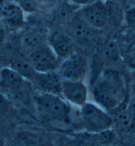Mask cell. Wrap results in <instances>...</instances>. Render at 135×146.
Segmentation results:
<instances>
[{
    "label": "cell",
    "instance_id": "6da1fadb",
    "mask_svg": "<svg viewBox=\"0 0 135 146\" xmlns=\"http://www.w3.org/2000/svg\"><path fill=\"white\" fill-rule=\"evenodd\" d=\"M127 86L123 75L114 69H106L96 79L92 88L94 102L110 113L125 102Z\"/></svg>",
    "mask_w": 135,
    "mask_h": 146
},
{
    "label": "cell",
    "instance_id": "7a4b0ae2",
    "mask_svg": "<svg viewBox=\"0 0 135 146\" xmlns=\"http://www.w3.org/2000/svg\"><path fill=\"white\" fill-rule=\"evenodd\" d=\"M35 102L37 110L46 117L58 122L69 121L70 105L61 96L40 92Z\"/></svg>",
    "mask_w": 135,
    "mask_h": 146
},
{
    "label": "cell",
    "instance_id": "3957f363",
    "mask_svg": "<svg viewBox=\"0 0 135 146\" xmlns=\"http://www.w3.org/2000/svg\"><path fill=\"white\" fill-rule=\"evenodd\" d=\"M80 119L86 132L90 134L112 128L114 121L111 114L96 103L87 102L80 107Z\"/></svg>",
    "mask_w": 135,
    "mask_h": 146
},
{
    "label": "cell",
    "instance_id": "277c9868",
    "mask_svg": "<svg viewBox=\"0 0 135 146\" xmlns=\"http://www.w3.org/2000/svg\"><path fill=\"white\" fill-rule=\"evenodd\" d=\"M89 69L88 59L80 53L74 52L66 58L57 71L65 80L83 81Z\"/></svg>",
    "mask_w": 135,
    "mask_h": 146
},
{
    "label": "cell",
    "instance_id": "5b68a950",
    "mask_svg": "<svg viewBox=\"0 0 135 146\" xmlns=\"http://www.w3.org/2000/svg\"><path fill=\"white\" fill-rule=\"evenodd\" d=\"M108 3L103 0L96 1L80 7L76 13L86 21L96 30L102 29L108 23L110 16Z\"/></svg>",
    "mask_w": 135,
    "mask_h": 146
},
{
    "label": "cell",
    "instance_id": "8992f818",
    "mask_svg": "<svg viewBox=\"0 0 135 146\" xmlns=\"http://www.w3.org/2000/svg\"><path fill=\"white\" fill-rule=\"evenodd\" d=\"M28 58L34 69L40 73L56 71L61 64L60 59L49 44L31 51Z\"/></svg>",
    "mask_w": 135,
    "mask_h": 146
},
{
    "label": "cell",
    "instance_id": "52a82bcc",
    "mask_svg": "<svg viewBox=\"0 0 135 146\" xmlns=\"http://www.w3.org/2000/svg\"><path fill=\"white\" fill-rule=\"evenodd\" d=\"M61 94L70 105L80 108L88 102V89L83 81L63 80Z\"/></svg>",
    "mask_w": 135,
    "mask_h": 146
},
{
    "label": "cell",
    "instance_id": "ba28073f",
    "mask_svg": "<svg viewBox=\"0 0 135 146\" xmlns=\"http://www.w3.org/2000/svg\"><path fill=\"white\" fill-rule=\"evenodd\" d=\"M25 11L13 0H1V23L11 29H18L25 24Z\"/></svg>",
    "mask_w": 135,
    "mask_h": 146
},
{
    "label": "cell",
    "instance_id": "9c48e42d",
    "mask_svg": "<svg viewBox=\"0 0 135 146\" xmlns=\"http://www.w3.org/2000/svg\"><path fill=\"white\" fill-rule=\"evenodd\" d=\"M95 31V29L75 13L66 23L65 33L76 42L90 39L94 36Z\"/></svg>",
    "mask_w": 135,
    "mask_h": 146
},
{
    "label": "cell",
    "instance_id": "30bf717a",
    "mask_svg": "<svg viewBox=\"0 0 135 146\" xmlns=\"http://www.w3.org/2000/svg\"><path fill=\"white\" fill-rule=\"evenodd\" d=\"M75 42L65 33L55 32L48 37V44L59 59L64 60L76 52Z\"/></svg>",
    "mask_w": 135,
    "mask_h": 146
},
{
    "label": "cell",
    "instance_id": "8fae6325",
    "mask_svg": "<svg viewBox=\"0 0 135 146\" xmlns=\"http://www.w3.org/2000/svg\"><path fill=\"white\" fill-rule=\"evenodd\" d=\"M33 83L40 92L53 94L62 97V83L63 78L57 71L48 72H37Z\"/></svg>",
    "mask_w": 135,
    "mask_h": 146
},
{
    "label": "cell",
    "instance_id": "7c38bea8",
    "mask_svg": "<svg viewBox=\"0 0 135 146\" xmlns=\"http://www.w3.org/2000/svg\"><path fill=\"white\" fill-rule=\"evenodd\" d=\"M113 112L114 124L121 131L128 132L135 130V102L122 104Z\"/></svg>",
    "mask_w": 135,
    "mask_h": 146
},
{
    "label": "cell",
    "instance_id": "4fadbf2b",
    "mask_svg": "<svg viewBox=\"0 0 135 146\" xmlns=\"http://www.w3.org/2000/svg\"><path fill=\"white\" fill-rule=\"evenodd\" d=\"M10 146H52L46 137L38 133L21 131L11 139Z\"/></svg>",
    "mask_w": 135,
    "mask_h": 146
},
{
    "label": "cell",
    "instance_id": "5bb4252c",
    "mask_svg": "<svg viewBox=\"0 0 135 146\" xmlns=\"http://www.w3.org/2000/svg\"><path fill=\"white\" fill-rule=\"evenodd\" d=\"M80 7L72 3L69 0H59L53 7L51 20L56 24L65 25Z\"/></svg>",
    "mask_w": 135,
    "mask_h": 146
},
{
    "label": "cell",
    "instance_id": "9a60e30c",
    "mask_svg": "<svg viewBox=\"0 0 135 146\" xmlns=\"http://www.w3.org/2000/svg\"><path fill=\"white\" fill-rule=\"evenodd\" d=\"M26 81L28 80L13 68L4 67L1 68L0 73V84L2 89L18 91L25 86Z\"/></svg>",
    "mask_w": 135,
    "mask_h": 146
},
{
    "label": "cell",
    "instance_id": "2e32d148",
    "mask_svg": "<svg viewBox=\"0 0 135 146\" xmlns=\"http://www.w3.org/2000/svg\"><path fill=\"white\" fill-rule=\"evenodd\" d=\"M23 78L33 82L37 72L34 69L28 57L21 53H15L11 59V66Z\"/></svg>",
    "mask_w": 135,
    "mask_h": 146
},
{
    "label": "cell",
    "instance_id": "e0dca14e",
    "mask_svg": "<svg viewBox=\"0 0 135 146\" xmlns=\"http://www.w3.org/2000/svg\"><path fill=\"white\" fill-rule=\"evenodd\" d=\"M21 43L30 51L48 45V38L40 31H29L23 35Z\"/></svg>",
    "mask_w": 135,
    "mask_h": 146
},
{
    "label": "cell",
    "instance_id": "ac0fdd59",
    "mask_svg": "<svg viewBox=\"0 0 135 146\" xmlns=\"http://www.w3.org/2000/svg\"><path fill=\"white\" fill-rule=\"evenodd\" d=\"M100 55L104 61L110 63H117L121 60V51L115 40L106 41L100 48Z\"/></svg>",
    "mask_w": 135,
    "mask_h": 146
},
{
    "label": "cell",
    "instance_id": "d6986e66",
    "mask_svg": "<svg viewBox=\"0 0 135 146\" xmlns=\"http://www.w3.org/2000/svg\"><path fill=\"white\" fill-rule=\"evenodd\" d=\"M87 138V143L90 146H110L116 138V133L113 128L102 132L90 134Z\"/></svg>",
    "mask_w": 135,
    "mask_h": 146
},
{
    "label": "cell",
    "instance_id": "ffe728a7",
    "mask_svg": "<svg viewBox=\"0 0 135 146\" xmlns=\"http://www.w3.org/2000/svg\"><path fill=\"white\" fill-rule=\"evenodd\" d=\"M20 6L26 13H35L39 11L40 6L34 0H13Z\"/></svg>",
    "mask_w": 135,
    "mask_h": 146
},
{
    "label": "cell",
    "instance_id": "44dd1931",
    "mask_svg": "<svg viewBox=\"0 0 135 146\" xmlns=\"http://www.w3.org/2000/svg\"><path fill=\"white\" fill-rule=\"evenodd\" d=\"M124 20L128 28L135 31V6L127 9L125 13Z\"/></svg>",
    "mask_w": 135,
    "mask_h": 146
},
{
    "label": "cell",
    "instance_id": "7402d4cb",
    "mask_svg": "<svg viewBox=\"0 0 135 146\" xmlns=\"http://www.w3.org/2000/svg\"><path fill=\"white\" fill-rule=\"evenodd\" d=\"M40 6H54L59 0H34Z\"/></svg>",
    "mask_w": 135,
    "mask_h": 146
},
{
    "label": "cell",
    "instance_id": "603a6c76",
    "mask_svg": "<svg viewBox=\"0 0 135 146\" xmlns=\"http://www.w3.org/2000/svg\"><path fill=\"white\" fill-rule=\"evenodd\" d=\"M69 1L74 5H78L79 7H83V6L96 1V0H69Z\"/></svg>",
    "mask_w": 135,
    "mask_h": 146
},
{
    "label": "cell",
    "instance_id": "cb8c5ba5",
    "mask_svg": "<svg viewBox=\"0 0 135 146\" xmlns=\"http://www.w3.org/2000/svg\"><path fill=\"white\" fill-rule=\"evenodd\" d=\"M130 64L133 66L132 68H135V38L130 49Z\"/></svg>",
    "mask_w": 135,
    "mask_h": 146
},
{
    "label": "cell",
    "instance_id": "d4e9b609",
    "mask_svg": "<svg viewBox=\"0 0 135 146\" xmlns=\"http://www.w3.org/2000/svg\"><path fill=\"white\" fill-rule=\"evenodd\" d=\"M130 78L131 80L132 86H133L135 91V68H132L130 72Z\"/></svg>",
    "mask_w": 135,
    "mask_h": 146
},
{
    "label": "cell",
    "instance_id": "484cf974",
    "mask_svg": "<svg viewBox=\"0 0 135 146\" xmlns=\"http://www.w3.org/2000/svg\"><path fill=\"white\" fill-rule=\"evenodd\" d=\"M134 1H135V0H134Z\"/></svg>",
    "mask_w": 135,
    "mask_h": 146
}]
</instances>
